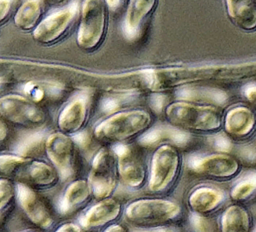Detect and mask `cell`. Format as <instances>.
<instances>
[{
  "instance_id": "6da1fadb",
  "label": "cell",
  "mask_w": 256,
  "mask_h": 232,
  "mask_svg": "<svg viewBox=\"0 0 256 232\" xmlns=\"http://www.w3.org/2000/svg\"><path fill=\"white\" fill-rule=\"evenodd\" d=\"M146 87L153 92L204 82H241L256 79V60L216 65L175 66L144 70Z\"/></svg>"
},
{
  "instance_id": "7a4b0ae2",
  "label": "cell",
  "mask_w": 256,
  "mask_h": 232,
  "mask_svg": "<svg viewBox=\"0 0 256 232\" xmlns=\"http://www.w3.org/2000/svg\"><path fill=\"white\" fill-rule=\"evenodd\" d=\"M165 117L173 128L190 133H215L223 126V115L216 106L187 99L169 103Z\"/></svg>"
},
{
  "instance_id": "3957f363",
  "label": "cell",
  "mask_w": 256,
  "mask_h": 232,
  "mask_svg": "<svg viewBox=\"0 0 256 232\" xmlns=\"http://www.w3.org/2000/svg\"><path fill=\"white\" fill-rule=\"evenodd\" d=\"M151 124L152 117L146 110L122 111L100 122L94 129V136L103 142L122 143L144 133Z\"/></svg>"
},
{
  "instance_id": "277c9868",
  "label": "cell",
  "mask_w": 256,
  "mask_h": 232,
  "mask_svg": "<svg viewBox=\"0 0 256 232\" xmlns=\"http://www.w3.org/2000/svg\"><path fill=\"white\" fill-rule=\"evenodd\" d=\"M0 175L36 187H50L58 180L56 168L19 155H0Z\"/></svg>"
},
{
  "instance_id": "5b68a950",
  "label": "cell",
  "mask_w": 256,
  "mask_h": 232,
  "mask_svg": "<svg viewBox=\"0 0 256 232\" xmlns=\"http://www.w3.org/2000/svg\"><path fill=\"white\" fill-rule=\"evenodd\" d=\"M181 214L178 203L164 198H143L131 202L125 209L126 219L137 226H162Z\"/></svg>"
},
{
  "instance_id": "8992f818",
  "label": "cell",
  "mask_w": 256,
  "mask_h": 232,
  "mask_svg": "<svg viewBox=\"0 0 256 232\" xmlns=\"http://www.w3.org/2000/svg\"><path fill=\"white\" fill-rule=\"evenodd\" d=\"M107 26V9L103 0H84L77 33V43L84 50H94L102 42Z\"/></svg>"
},
{
  "instance_id": "52a82bcc",
  "label": "cell",
  "mask_w": 256,
  "mask_h": 232,
  "mask_svg": "<svg viewBox=\"0 0 256 232\" xmlns=\"http://www.w3.org/2000/svg\"><path fill=\"white\" fill-rule=\"evenodd\" d=\"M181 163L182 159L176 147L168 143L158 146L151 159L149 190L155 193L167 191L175 182Z\"/></svg>"
},
{
  "instance_id": "ba28073f",
  "label": "cell",
  "mask_w": 256,
  "mask_h": 232,
  "mask_svg": "<svg viewBox=\"0 0 256 232\" xmlns=\"http://www.w3.org/2000/svg\"><path fill=\"white\" fill-rule=\"evenodd\" d=\"M187 167L195 175L218 181L233 179L241 170L238 159L227 152L191 156L188 159Z\"/></svg>"
},
{
  "instance_id": "9c48e42d",
  "label": "cell",
  "mask_w": 256,
  "mask_h": 232,
  "mask_svg": "<svg viewBox=\"0 0 256 232\" xmlns=\"http://www.w3.org/2000/svg\"><path fill=\"white\" fill-rule=\"evenodd\" d=\"M0 116L19 126L39 128L46 122V114L35 102L18 94L0 97Z\"/></svg>"
},
{
  "instance_id": "30bf717a",
  "label": "cell",
  "mask_w": 256,
  "mask_h": 232,
  "mask_svg": "<svg viewBox=\"0 0 256 232\" xmlns=\"http://www.w3.org/2000/svg\"><path fill=\"white\" fill-rule=\"evenodd\" d=\"M117 158L113 150L103 148L97 152L92 161L88 177L92 195L101 200L114 191L117 184Z\"/></svg>"
},
{
  "instance_id": "8fae6325",
  "label": "cell",
  "mask_w": 256,
  "mask_h": 232,
  "mask_svg": "<svg viewBox=\"0 0 256 232\" xmlns=\"http://www.w3.org/2000/svg\"><path fill=\"white\" fill-rule=\"evenodd\" d=\"M45 150L62 180L74 175L76 147L72 138L64 132L53 133L45 141Z\"/></svg>"
},
{
  "instance_id": "7c38bea8",
  "label": "cell",
  "mask_w": 256,
  "mask_h": 232,
  "mask_svg": "<svg viewBox=\"0 0 256 232\" xmlns=\"http://www.w3.org/2000/svg\"><path fill=\"white\" fill-rule=\"evenodd\" d=\"M78 12L79 5L75 1L64 9L45 17L34 28V40L41 44H51L58 41L67 32Z\"/></svg>"
},
{
  "instance_id": "4fadbf2b",
  "label": "cell",
  "mask_w": 256,
  "mask_h": 232,
  "mask_svg": "<svg viewBox=\"0 0 256 232\" xmlns=\"http://www.w3.org/2000/svg\"><path fill=\"white\" fill-rule=\"evenodd\" d=\"M117 158L118 175L122 182L131 187H140L146 176L143 161L135 148L118 143L113 149Z\"/></svg>"
},
{
  "instance_id": "5bb4252c",
  "label": "cell",
  "mask_w": 256,
  "mask_h": 232,
  "mask_svg": "<svg viewBox=\"0 0 256 232\" xmlns=\"http://www.w3.org/2000/svg\"><path fill=\"white\" fill-rule=\"evenodd\" d=\"M16 195L22 210L32 223L43 229L49 228L52 225L53 216L49 207L29 184L18 182Z\"/></svg>"
},
{
  "instance_id": "9a60e30c",
  "label": "cell",
  "mask_w": 256,
  "mask_h": 232,
  "mask_svg": "<svg viewBox=\"0 0 256 232\" xmlns=\"http://www.w3.org/2000/svg\"><path fill=\"white\" fill-rule=\"evenodd\" d=\"M223 128L232 138H247L256 130V114L244 105L231 107L223 116Z\"/></svg>"
},
{
  "instance_id": "2e32d148",
  "label": "cell",
  "mask_w": 256,
  "mask_h": 232,
  "mask_svg": "<svg viewBox=\"0 0 256 232\" xmlns=\"http://www.w3.org/2000/svg\"><path fill=\"white\" fill-rule=\"evenodd\" d=\"M156 4L157 0L129 1L123 23V32L128 39L134 40L139 36L144 22L153 12Z\"/></svg>"
},
{
  "instance_id": "e0dca14e",
  "label": "cell",
  "mask_w": 256,
  "mask_h": 232,
  "mask_svg": "<svg viewBox=\"0 0 256 232\" xmlns=\"http://www.w3.org/2000/svg\"><path fill=\"white\" fill-rule=\"evenodd\" d=\"M224 199L225 193L221 189L204 185L191 191L187 203L193 213L204 216L215 211Z\"/></svg>"
},
{
  "instance_id": "ac0fdd59",
  "label": "cell",
  "mask_w": 256,
  "mask_h": 232,
  "mask_svg": "<svg viewBox=\"0 0 256 232\" xmlns=\"http://www.w3.org/2000/svg\"><path fill=\"white\" fill-rule=\"evenodd\" d=\"M225 7L236 27L246 32L256 30V0H225Z\"/></svg>"
},
{
  "instance_id": "d6986e66",
  "label": "cell",
  "mask_w": 256,
  "mask_h": 232,
  "mask_svg": "<svg viewBox=\"0 0 256 232\" xmlns=\"http://www.w3.org/2000/svg\"><path fill=\"white\" fill-rule=\"evenodd\" d=\"M121 212V204L114 198H104L92 206L81 218L83 228H94L102 226L118 217Z\"/></svg>"
},
{
  "instance_id": "ffe728a7",
  "label": "cell",
  "mask_w": 256,
  "mask_h": 232,
  "mask_svg": "<svg viewBox=\"0 0 256 232\" xmlns=\"http://www.w3.org/2000/svg\"><path fill=\"white\" fill-rule=\"evenodd\" d=\"M87 110V101L84 97L79 96L68 102L58 117L61 132L66 134L78 132L85 123Z\"/></svg>"
},
{
  "instance_id": "44dd1931",
  "label": "cell",
  "mask_w": 256,
  "mask_h": 232,
  "mask_svg": "<svg viewBox=\"0 0 256 232\" xmlns=\"http://www.w3.org/2000/svg\"><path fill=\"white\" fill-rule=\"evenodd\" d=\"M91 195L92 190L87 180L79 179L73 181L68 185L60 200L59 211L62 214L74 211L76 208L86 203Z\"/></svg>"
},
{
  "instance_id": "7402d4cb",
  "label": "cell",
  "mask_w": 256,
  "mask_h": 232,
  "mask_svg": "<svg viewBox=\"0 0 256 232\" xmlns=\"http://www.w3.org/2000/svg\"><path fill=\"white\" fill-rule=\"evenodd\" d=\"M251 226V216L247 209L240 204L227 206L221 215L220 227L223 232H247Z\"/></svg>"
},
{
  "instance_id": "603a6c76",
  "label": "cell",
  "mask_w": 256,
  "mask_h": 232,
  "mask_svg": "<svg viewBox=\"0 0 256 232\" xmlns=\"http://www.w3.org/2000/svg\"><path fill=\"white\" fill-rule=\"evenodd\" d=\"M42 0H26L14 16L16 27L27 31L35 28L42 15Z\"/></svg>"
},
{
  "instance_id": "cb8c5ba5",
  "label": "cell",
  "mask_w": 256,
  "mask_h": 232,
  "mask_svg": "<svg viewBox=\"0 0 256 232\" xmlns=\"http://www.w3.org/2000/svg\"><path fill=\"white\" fill-rule=\"evenodd\" d=\"M255 191H256V173L250 172L232 187L230 196L234 201L241 202L248 199Z\"/></svg>"
},
{
  "instance_id": "d4e9b609",
  "label": "cell",
  "mask_w": 256,
  "mask_h": 232,
  "mask_svg": "<svg viewBox=\"0 0 256 232\" xmlns=\"http://www.w3.org/2000/svg\"><path fill=\"white\" fill-rule=\"evenodd\" d=\"M15 194L16 188L11 180L8 178H0V214L8 207Z\"/></svg>"
},
{
  "instance_id": "484cf974",
  "label": "cell",
  "mask_w": 256,
  "mask_h": 232,
  "mask_svg": "<svg viewBox=\"0 0 256 232\" xmlns=\"http://www.w3.org/2000/svg\"><path fill=\"white\" fill-rule=\"evenodd\" d=\"M243 97L250 103L256 104V83L249 82L245 84L241 89Z\"/></svg>"
},
{
  "instance_id": "4316f807",
  "label": "cell",
  "mask_w": 256,
  "mask_h": 232,
  "mask_svg": "<svg viewBox=\"0 0 256 232\" xmlns=\"http://www.w3.org/2000/svg\"><path fill=\"white\" fill-rule=\"evenodd\" d=\"M193 227L197 231H208L211 229V226L209 225L208 221H205V218L203 215H198L193 213Z\"/></svg>"
},
{
  "instance_id": "83f0119b",
  "label": "cell",
  "mask_w": 256,
  "mask_h": 232,
  "mask_svg": "<svg viewBox=\"0 0 256 232\" xmlns=\"http://www.w3.org/2000/svg\"><path fill=\"white\" fill-rule=\"evenodd\" d=\"M14 0H0V23L9 16Z\"/></svg>"
},
{
  "instance_id": "f1b7e54d",
  "label": "cell",
  "mask_w": 256,
  "mask_h": 232,
  "mask_svg": "<svg viewBox=\"0 0 256 232\" xmlns=\"http://www.w3.org/2000/svg\"><path fill=\"white\" fill-rule=\"evenodd\" d=\"M57 231H60V232H78V231H81V228L79 226H77L76 224H73V223H65L63 225H61Z\"/></svg>"
},
{
  "instance_id": "f546056e",
  "label": "cell",
  "mask_w": 256,
  "mask_h": 232,
  "mask_svg": "<svg viewBox=\"0 0 256 232\" xmlns=\"http://www.w3.org/2000/svg\"><path fill=\"white\" fill-rule=\"evenodd\" d=\"M1 118L2 117L0 116V142L5 140V138L7 136V127Z\"/></svg>"
},
{
  "instance_id": "4dcf8cb0",
  "label": "cell",
  "mask_w": 256,
  "mask_h": 232,
  "mask_svg": "<svg viewBox=\"0 0 256 232\" xmlns=\"http://www.w3.org/2000/svg\"><path fill=\"white\" fill-rule=\"evenodd\" d=\"M43 3H46L48 5H54V6H57V5H62V4H65L66 2H68V0H42Z\"/></svg>"
},
{
  "instance_id": "1f68e13d",
  "label": "cell",
  "mask_w": 256,
  "mask_h": 232,
  "mask_svg": "<svg viewBox=\"0 0 256 232\" xmlns=\"http://www.w3.org/2000/svg\"><path fill=\"white\" fill-rule=\"evenodd\" d=\"M105 2H106V4H107L110 8L115 9V8H117V7L121 4L122 0H105Z\"/></svg>"
},
{
  "instance_id": "d6a6232c",
  "label": "cell",
  "mask_w": 256,
  "mask_h": 232,
  "mask_svg": "<svg viewBox=\"0 0 256 232\" xmlns=\"http://www.w3.org/2000/svg\"><path fill=\"white\" fill-rule=\"evenodd\" d=\"M124 230L125 228H123L121 225H118V224L111 225L106 229V231H124Z\"/></svg>"
}]
</instances>
